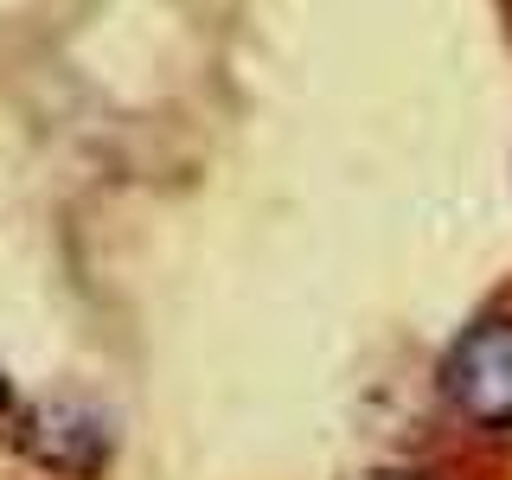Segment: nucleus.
<instances>
[{
  "instance_id": "1",
  "label": "nucleus",
  "mask_w": 512,
  "mask_h": 480,
  "mask_svg": "<svg viewBox=\"0 0 512 480\" xmlns=\"http://www.w3.org/2000/svg\"><path fill=\"white\" fill-rule=\"evenodd\" d=\"M442 391L461 423L512 429V314H493L461 333L442 365Z\"/></svg>"
},
{
  "instance_id": "4",
  "label": "nucleus",
  "mask_w": 512,
  "mask_h": 480,
  "mask_svg": "<svg viewBox=\"0 0 512 480\" xmlns=\"http://www.w3.org/2000/svg\"><path fill=\"white\" fill-rule=\"evenodd\" d=\"M0 410H7V378H0Z\"/></svg>"
},
{
  "instance_id": "2",
  "label": "nucleus",
  "mask_w": 512,
  "mask_h": 480,
  "mask_svg": "<svg viewBox=\"0 0 512 480\" xmlns=\"http://www.w3.org/2000/svg\"><path fill=\"white\" fill-rule=\"evenodd\" d=\"M20 442H26V455L52 474H96L109 461V423L90 404H71V397L32 404Z\"/></svg>"
},
{
  "instance_id": "3",
  "label": "nucleus",
  "mask_w": 512,
  "mask_h": 480,
  "mask_svg": "<svg viewBox=\"0 0 512 480\" xmlns=\"http://www.w3.org/2000/svg\"><path fill=\"white\" fill-rule=\"evenodd\" d=\"M359 480H423V474H397V468H384V474H359Z\"/></svg>"
}]
</instances>
